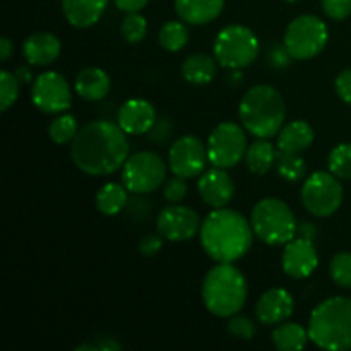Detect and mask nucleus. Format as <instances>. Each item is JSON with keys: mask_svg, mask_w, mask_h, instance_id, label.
Wrapping results in <instances>:
<instances>
[{"mask_svg": "<svg viewBox=\"0 0 351 351\" xmlns=\"http://www.w3.org/2000/svg\"><path fill=\"white\" fill-rule=\"evenodd\" d=\"M329 274L338 287L351 288V252H338L329 263Z\"/></svg>", "mask_w": 351, "mask_h": 351, "instance_id": "473e14b6", "label": "nucleus"}, {"mask_svg": "<svg viewBox=\"0 0 351 351\" xmlns=\"http://www.w3.org/2000/svg\"><path fill=\"white\" fill-rule=\"evenodd\" d=\"M278 154H280V151L274 149V146L269 141L257 139L256 143L247 147V168L256 175H266L276 165Z\"/></svg>", "mask_w": 351, "mask_h": 351, "instance_id": "393cba45", "label": "nucleus"}, {"mask_svg": "<svg viewBox=\"0 0 351 351\" xmlns=\"http://www.w3.org/2000/svg\"><path fill=\"white\" fill-rule=\"evenodd\" d=\"M31 99L41 112L62 113L71 106V86L62 74L55 71H47L34 79Z\"/></svg>", "mask_w": 351, "mask_h": 351, "instance_id": "f8f14e48", "label": "nucleus"}, {"mask_svg": "<svg viewBox=\"0 0 351 351\" xmlns=\"http://www.w3.org/2000/svg\"><path fill=\"white\" fill-rule=\"evenodd\" d=\"M167 163L153 151H141L127 158L122 170V184L136 195L149 194L165 184Z\"/></svg>", "mask_w": 351, "mask_h": 351, "instance_id": "1a4fd4ad", "label": "nucleus"}, {"mask_svg": "<svg viewBox=\"0 0 351 351\" xmlns=\"http://www.w3.org/2000/svg\"><path fill=\"white\" fill-rule=\"evenodd\" d=\"M281 264H283L285 274L295 280H304L317 269L319 254L312 240L298 237L285 245Z\"/></svg>", "mask_w": 351, "mask_h": 351, "instance_id": "2eb2a0df", "label": "nucleus"}, {"mask_svg": "<svg viewBox=\"0 0 351 351\" xmlns=\"http://www.w3.org/2000/svg\"><path fill=\"white\" fill-rule=\"evenodd\" d=\"M218 72V60L206 53H192L182 64V75L195 86L209 84Z\"/></svg>", "mask_w": 351, "mask_h": 351, "instance_id": "b1692460", "label": "nucleus"}, {"mask_svg": "<svg viewBox=\"0 0 351 351\" xmlns=\"http://www.w3.org/2000/svg\"><path fill=\"white\" fill-rule=\"evenodd\" d=\"M314 143V129L305 120H293L278 134V151L280 153L300 154Z\"/></svg>", "mask_w": 351, "mask_h": 351, "instance_id": "4be33fe9", "label": "nucleus"}, {"mask_svg": "<svg viewBox=\"0 0 351 351\" xmlns=\"http://www.w3.org/2000/svg\"><path fill=\"white\" fill-rule=\"evenodd\" d=\"M201 219L192 208L170 204L156 218L158 233L168 242H187L201 232Z\"/></svg>", "mask_w": 351, "mask_h": 351, "instance_id": "4468645a", "label": "nucleus"}, {"mask_svg": "<svg viewBox=\"0 0 351 351\" xmlns=\"http://www.w3.org/2000/svg\"><path fill=\"white\" fill-rule=\"evenodd\" d=\"M120 31H122V36L125 41L132 45L141 43L147 33L146 17L141 16L139 12H127L122 24H120Z\"/></svg>", "mask_w": 351, "mask_h": 351, "instance_id": "2f4dec72", "label": "nucleus"}, {"mask_svg": "<svg viewBox=\"0 0 351 351\" xmlns=\"http://www.w3.org/2000/svg\"><path fill=\"white\" fill-rule=\"evenodd\" d=\"M62 50L60 40L51 33H33L23 43L24 60L34 67L53 64Z\"/></svg>", "mask_w": 351, "mask_h": 351, "instance_id": "6ab92c4d", "label": "nucleus"}, {"mask_svg": "<svg viewBox=\"0 0 351 351\" xmlns=\"http://www.w3.org/2000/svg\"><path fill=\"white\" fill-rule=\"evenodd\" d=\"M19 79L14 72H0V112H7L19 96Z\"/></svg>", "mask_w": 351, "mask_h": 351, "instance_id": "72a5a7b5", "label": "nucleus"}, {"mask_svg": "<svg viewBox=\"0 0 351 351\" xmlns=\"http://www.w3.org/2000/svg\"><path fill=\"white\" fill-rule=\"evenodd\" d=\"M329 40V31L324 21L312 14L298 16L288 24L285 31V47L297 60H308L321 53Z\"/></svg>", "mask_w": 351, "mask_h": 351, "instance_id": "6e6552de", "label": "nucleus"}, {"mask_svg": "<svg viewBox=\"0 0 351 351\" xmlns=\"http://www.w3.org/2000/svg\"><path fill=\"white\" fill-rule=\"evenodd\" d=\"M276 171L283 180L295 184V182H300L305 177L307 165L302 160L300 154L280 153L276 160Z\"/></svg>", "mask_w": 351, "mask_h": 351, "instance_id": "c85d7f7f", "label": "nucleus"}, {"mask_svg": "<svg viewBox=\"0 0 351 351\" xmlns=\"http://www.w3.org/2000/svg\"><path fill=\"white\" fill-rule=\"evenodd\" d=\"M297 233L302 237V239L314 240L315 235H317V228H315L312 223H300L297 228Z\"/></svg>", "mask_w": 351, "mask_h": 351, "instance_id": "a18cd8bd", "label": "nucleus"}, {"mask_svg": "<svg viewBox=\"0 0 351 351\" xmlns=\"http://www.w3.org/2000/svg\"><path fill=\"white\" fill-rule=\"evenodd\" d=\"M129 202L127 197V187L125 185L115 184V182H110L105 184L98 192H96L95 204L101 215L105 216H117Z\"/></svg>", "mask_w": 351, "mask_h": 351, "instance_id": "a878e982", "label": "nucleus"}, {"mask_svg": "<svg viewBox=\"0 0 351 351\" xmlns=\"http://www.w3.org/2000/svg\"><path fill=\"white\" fill-rule=\"evenodd\" d=\"M171 130H173V125H171L170 119L163 117V119H158L156 122H154L153 129H151L147 134H149V139L153 141V143L163 144L170 139Z\"/></svg>", "mask_w": 351, "mask_h": 351, "instance_id": "58836bf2", "label": "nucleus"}, {"mask_svg": "<svg viewBox=\"0 0 351 351\" xmlns=\"http://www.w3.org/2000/svg\"><path fill=\"white\" fill-rule=\"evenodd\" d=\"M285 2H290L291 3V2H297V0H285Z\"/></svg>", "mask_w": 351, "mask_h": 351, "instance_id": "de8ad7c7", "label": "nucleus"}, {"mask_svg": "<svg viewBox=\"0 0 351 351\" xmlns=\"http://www.w3.org/2000/svg\"><path fill=\"white\" fill-rule=\"evenodd\" d=\"M79 132V125L75 117L72 115H60L55 120H51L50 127H48V136L55 144H69L75 139Z\"/></svg>", "mask_w": 351, "mask_h": 351, "instance_id": "c756f323", "label": "nucleus"}, {"mask_svg": "<svg viewBox=\"0 0 351 351\" xmlns=\"http://www.w3.org/2000/svg\"><path fill=\"white\" fill-rule=\"evenodd\" d=\"M117 351L120 350V343L115 341L113 338H106V336H101V338L95 339L93 343H86V345H79L75 351Z\"/></svg>", "mask_w": 351, "mask_h": 351, "instance_id": "a19ab883", "label": "nucleus"}, {"mask_svg": "<svg viewBox=\"0 0 351 351\" xmlns=\"http://www.w3.org/2000/svg\"><path fill=\"white\" fill-rule=\"evenodd\" d=\"M197 191L202 201L211 208H226L235 194L232 177L223 168H211L199 177Z\"/></svg>", "mask_w": 351, "mask_h": 351, "instance_id": "f3484780", "label": "nucleus"}, {"mask_svg": "<svg viewBox=\"0 0 351 351\" xmlns=\"http://www.w3.org/2000/svg\"><path fill=\"white\" fill-rule=\"evenodd\" d=\"M274 346L280 351H298L304 350L308 338V331L302 328L297 322H281L278 328H274L273 335Z\"/></svg>", "mask_w": 351, "mask_h": 351, "instance_id": "bb28decb", "label": "nucleus"}, {"mask_svg": "<svg viewBox=\"0 0 351 351\" xmlns=\"http://www.w3.org/2000/svg\"><path fill=\"white\" fill-rule=\"evenodd\" d=\"M60 2L65 19L77 29L95 26L108 5V0H60Z\"/></svg>", "mask_w": 351, "mask_h": 351, "instance_id": "aec40b11", "label": "nucleus"}, {"mask_svg": "<svg viewBox=\"0 0 351 351\" xmlns=\"http://www.w3.org/2000/svg\"><path fill=\"white\" fill-rule=\"evenodd\" d=\"M228 332L237 339H252L256 335V324L252 319L243 317V315H233L228 322Z\"/></svg>", "mask_w": 351, "mask_h": 351, "instance_id": "f704fd0d", "label": "nucleus"}, {"mask_svg": "<svg viewBox=\"0 0 351 351\" xmlns=\"http://www.w3.org/2000/svg\"><path fill=\"white\" fill-rule=\"evenodd\" d=\"M163 195L170 204H180L185 199V195H187V184H185V178L175 175L173 178L167 180V184H165L163 187Z\"/></svg>", "mask_w": 351, "mask_h": 351, "instance_id": "c9c22d12", "label": "nucleus"}, {"mask_svg": "<svg viewBox=\"0 0 351 351\" xmlns=\"http://www.w3.org/2000/svg\"><path fill=\"white\" fill-rule=\"evenodd\" d=\"M291 53L288 51V48L283 45H273V47L267 50L266 60L269 64V67L273 69H285L291 64Z\"/></svg>", "mask_w": 351, "mask_h": 351, "instance_id": "4c0bfd02", "label": "nucleus"}, {"mask_svg": "<svg viewBox=\"0 0 351 351\" xmlns=\"http://www.w3.org/2000/svg\"><path fill=\"white\" fill-rule=\"evenodd\" d=\"M110 86H112L110 75L99 67L82 69L74 82L77 95L86 101H99V99H103L108 95Z\"/></svg>", "mask_w": 351, "mask_h": 351, "instance_id": "5701e85b", "label": "nucleus"}, {"mask_svg": "<svg viewBox=\"0 0 351 351\" xmlns=\"http://www.w3.org/2000/svg\"><path fill=\"white\" fill-rule=\"evenodd\" d=\"M213 51L221 67L230 71H242L256 62L259 55V40L249 27L242 24H232L223 27L216 34Z\"/></svg>", "mask_w": 351, "mask_h": 351, "instance_id": "0eeeda50", "label": "nucleus"}, {"mask_svg": "<svg viewBox=\"0 0 351 351\" xmlns=\"http://www.w3.org/2000/svg\"><path fill=\"white\" fill-rule=\"evenodd\" d=\"M239 117L247 132L257 139H269L283 129L287 105L283 96L273 86L257 84L243 95Z\"/></svg>", "mask_w": 351, "mask_h": 351, "instance_id": "7ed1b4c3", "label": "nucleus"}, {"mask_svg": "<svg viewBox=\"0 0 351 351\" xmlns=\"http://www.w3.org/2000/svg\"><path fill=\"white\" fill-rule=\"evenodd\" d=\"M225 0H175V10L184 23L202 26L223 12Z\"/></svg>", "mask_w": 351, "mask_h": 351, "instance_id": "412c9836", "label": "nucleus"}, {"mask_svg": "<svg viewBox=\"0 0 351 351\" xmlns=\"http://www.w3.org/2000/svg\"><path fill=\"white\" fill-rule=\"evenodd\" d=\"M209 161L208 147L199 137L184 136L175 141L168 153V167L171 173L184 178L201 177Z\"/></svg>", "mask_w": 351, "mask_h": 351, "instance_id": "ddd939ff", "label": "nucleus"}, {"mask_svg": "<svg viewBox=\"0 0 351 351\" xmlns=\"http://www.w3.org/2000/svg\"><path fill=\"white\" fill-rule=\"evenodd\" d=\"M201 245L216 263L233 264L252 247L254 230L249 219L235 209L218 208L201 225Z\"/></svg>", "mask_w": 351, "mask_h": 351, "instance_id": "f03ea898", "label": "nucleus"}, {"mask_svg": "<svg viewBox=\"0 0 351 351\" xmlns=\"http://www.w3.org/2000/svg\"><path fill=\"white\" fill-rule=\"evenodd\" d=\"M322 10L335 21H343L351 16V0H322Z\"/></svg>", "mask_w": 351, "mask_h": 351, "instance_id": "e433bc0d", "label": "nucleus"}, {"mask_svg": "<svg viewBox=\"0 0 351 351\" xmlns=\"http://www.w3.org/2000/svg\"><path fill=\"white\" fill-rule=\"evenodd\" d=\"M161 247H163V237L154 235V233H147V235H144L139 242L141 254L146 257L156 256L161 250Z\"/></svg>", "mask_w": 351, "mask_h": 351, "instance_id": "ea45409f", "label": "nucleus"}, {"mask_svg": "<svg viewBox=\"0 0 351 351\" xmlns=\"http://www.w3.org/2000/svg\"><path fill=\"white\" fill-rule=\"evenodd\" d=\"M14 74H16V77L19 79V82H23V84H27V82H31V79H33V74H31V71L27 67H19Z\"/></svg>", "mask_w": 351, "mask_h": 351, "instance_id": "49530a36", "label": "nucleus"}, {"mask_svg": "<svg viewBox=\"0 0 351 351\" xmlns=\"http://www.w3.org/2000/svg\"><path fill=\"white\" fill-rule=\"evenodd\" d=\"M254 233L267 245H287L297 235L298 223L285 201L266 197L257 202L250 215Z\"/></svg>", "mask_w": 351, "mask_h": 351, "instance_id": "423d86ee", "label": "nucleus"}, {"mask_svg": "<svg viewBox=\"0 0 351 351\" xmlns=\"http://www.w3.org/2000/svg\"><path fill=\"white\" fill-rule=\"evenodd\" d=\"M209 163L216 168H233L245 158V129L233 122H221L209 134L208 144Z\"/></svg>", "mask_w": 351, "mask_h": 351, "instance_id": "9b49d317", "label": "nucleus"}, {"mask_svg": "<svg viewBox=\"0 0 351 351\" xmlns=\"http://www.w3.org/2000/svg\"><path fill=\"white\" fill-rule=\"evenodd\" d=\"M71 158L75 167L91 177L115 173L129 158L127 134L119 123L96 120L88 123L72 141Z\"/></svg>", "mask_w": 351, "mask_h": 351, "instance_id": "f257e3e1", "label": "nucleus"}, {"mask_svg": "<svg viewBox=\"0 0 351 351\" xmlns=\"http://www.w3.org/2000/svg\"><path fill=\"white\" fill-rule=\"evenodd\" d=\"M293 297L285 288H271L256 304V315L261 324L274 326L281 324L293 314Z\"/></svg>", "mask_w": 351, "mask_h": 351, "instance_id": "a211bd4d", "label": "nucleus"}, {"mask_svg": "<svg viewBox=\"0 0 351 351\" xmlns=\"http://www.w3.org/2000/svg\"><path fill=\"white\" fill-rule=\"evenodd\" d=\"M308 338L329 351L351 350V298L332 297L321 302L308 319Z\"/></svg>", "mask_w": 351, "mask_h": 351, "instance_id": "20e7f679", "label": "nucleus"}, {"mask_svg": "<svg viewBox=\"0 0 351 351\" xmlns=\"http://www.w3.org/2000/svg\"><path fill=\"white\" fill-rule=\"evenodd\" d=\"M329 171L335 173L339 180H351V144H338L329 153Z\"/></svg>", "mask_w": 351, "mask_h": 351, "instance_id": "7c9ffc66", "label": "nucleus"}, {"mask_svg": "<svg viewBox=\"0 0 351 351\" xmlns=\"http://www.w3.org/2000/svg\"><path fill=\"white\" fill-rule=\"evenodd\" d=\"M158 40H160V45L163 50L175 53V51H180L187 45L189 29L180 21H168L167 24L161 26Z\"/></svg>", "mask_w": 351, "mask_h": 351, "instance_id": "cd10ccee", "label": "nucleus"}, {"mask_svg": "<svg viewBox=\"0 0 351 351\" xmlns=\"http://www.w3.org/2000/svg\"><path fill=\"white\" fill-rule=\"evenodd\" d=\"M343 187L339 178L329 171H314L302 187V202L317 218L332 216L343 204Z\"/></svg>", "mask_w": 351, "mask_h": 351, "instance_id": "9d476101", "label": "nucleus"}, {"mask_svg": "<svg viewBox=\"0 0 351 351\" xmlns=\"http://www.w3.org/2000/svg\"><path fill=\"white\" fill-rule=\"evenodd\" d=\"M335 86L339 98L345 103H348V105H351V69L339 72L338 77H336Z\"/></svg>", "mask_w": 351, "mask_h": 351, "instance_id": "79ce46f5", "label": "nucleus"}, {"mask_svg": "<svg viewBox=\"0 0 351 351\" xmlns=\"http://www.w3.org/2000/svg\"><path fill=\"white\" fill-rule=\"evenodd\" d=\"M202 302L216 317H233L247 300V280L233 264L218 263L202 281Z\"/></svg>", "mask_w": 351, "mask_h": 351, "instance_id": "39448f33", "label": "nucleus"}, {"mask_svg": "<svg viewBox=\"0 0 351 351\" xmlns=\"http://www.w3.org/2000/svg\"><path fill=\"white\" fill-rule=\"evenodd\" d=\"M156 120L158 117L154 106L143 98L127 99L117 113V123L123 132L130 134V136L147 134L153 129Z\"/></svg>", "mask_w": 351, "mask_h": 351, "instance_id": "dca6fc26", "label": "nucleus"}, {"mask_svg": "<svg viewBox=\"0 0 351 351\" xmlns=\"http://www.w3.org/2000/svg\"><path fill=\"white\" fill-rule=\"evenodd\" d=\"M113 2L123 12H139L141 9L146 7L147 0H113Z\"/></svg>", "mask_w": 351, "mask_h": 351, "instance_id": "37998d69", "label": "nucleus"}, {"mask_svg": "<svg viewBox=\"0 0 351 351\" xmlns=\"http://www.w3.org/2000/svg\"><path fill=\"white\" fill-rule=\"evenodd\" d=\"M14 53V43L7 36L0 38V60H9Z\"/></svg>", "mask_w": 351, "mask_h": 351, "instance_id": "c03bdc74", "label": "nucleus"}]
</instances>
